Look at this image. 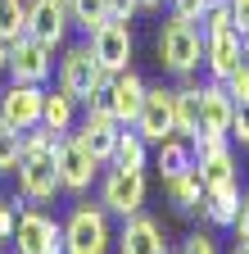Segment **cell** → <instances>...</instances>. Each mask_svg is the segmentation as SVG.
Listing matches in <instances>:
<instances>
[{
	"mask_svg": "<svg viewBox=\"0 0 249 254\" xmlns=\"http://www.w3.org/2000/svg\"><path fill=\"white\" fill-rule=\"evenodd\" d=\"M54 145L59 136L46 132V127H32V132H23V154H18V195L23 200H50L59 190V164H54Z\"/></svg>",
	"mask_w": 249,
	"mask_h": 254,
	"instance_id": "1",
	"label": "cell"
},
{
	"mask_svg": "<svg viewBox=\"0 0 249 254\" xmlns=\"http://www.w3.org/2000/svg\"><path fill=\"white\" fill-rule=\"evenodd\" d=\"M204 59V32L195 23H181V18H168L163 32H159V64L172 73V77H191Z\"/></svg>",
	"mask_w": 249,
	"mask_h": 254,
	"instance_id": "2",
	"label": "cell"
},
{
	"mask_svg": "<svg viewBox=\"0 0 249 254\" xmlns=\"http://www.w3.org/2000/svg\"><path fill=\"white\" fill-rule=\"evenodd\" d=\"M59 86H64L77 105H91L96 95H104L109 73L100 68V59L91 55V46H68L59 59Z\"/></svg>",
	"mask_w": 249,
	"mask_h": 254,
	"instance_id": "3",
	"label": "cell"
},
{
	"mask_svg": "<svg viewBox=\"0 0 249 254\" xmlns=\"http://www.w3.org/2000/svg\"><path fill=\"white\" fill-rule=\"evenodd\" d=\"M109 213L104 204H77L64 222V254H109Z\"/></svg>",
	"mask_w": 249,
	"mask_h": 254,
	"instance_id": "4",
	"label": "cell"
},
{
	"mask_svg": "<svg viewBox=\"0 0 249 254\" xmlns=\"http://www.w3.org/2000/svg\"><path fill=\"white\" fill-rule=\"evenodd\" d=\"M54 164H59V190H73V195H82V190L100 177V159L91 154L73 132L68 136H59V145H54Z\"/></svg>",
	"mask_w": 249,
	"mask_h": 254,
	"instance_id": "5",
	"label": "cell"
},
{
	"mask_svg": "<svg viewBox=\"0 0 249 254\" xmlns=\"http://www.w3.org/2000/svg\"><path fill=\"white\" fill-rule=\"evenodd\" d=\"M132 127L145 136V145H159L163 136H172L177 132V86H145V105Z\"/></svg>",
	"mask_w": 249,
	"mask_h": 254,
	"instance_id": "6",
	"label": "cell"
},
{
	"mask_svg": "<svg viewBox=\"0 0 249 254\" xmlns=\"http://www.w3.org/2000/svg\"><path fill=\"white\" fill-rule=\"evenodd\" d=\"M14 250L18 254H64V227L41 209H23L14 227Z\"/></svg>",
	"mask_w": 249,
	"mask_h": 254,
	"instance_id": "7",
	"label": "cell"
},
{
	"mask_svg": "<svg viewBox=\"0 0 249 254\" xmlns=\"http://www.w3.org/2000/svg\"><path fill=\"white\" fill-rule=\"evenodd\" d=\"M50 73H54V50L50 46H41L37 37H23L18 41H9V82H32V86H46L50 82Z\"/></svg>",
	"mask_w": 249,
	"mask_h": 254,
	"instance_id": "8",
	"label": "cell"
},
{
	"mask_svg": "<svg viewBox=\"0 0 249 254\" xmlns=\"http://www.w3.org/2000/svg\"><path fill=\"white\" fill-rule=\"evenodd\" d=\"M100 204L104 213H118V218H132L145 209V173H127V168H113L104 173L100 182Z\"/></svg>",
	"mask_w": 249,
	"mask_h": 254,
	"instance_id": "9",
	"label": "cell"
},
{
	"mask_svg": "<svg viewBox=\"0 0 249 254\" xmlns=\"http://www.w3.org/2000/svg\"><path fill=\"white\" fill-rule=\"evenodd\" d=\"M41 105H46V91L32 82H9L0 91V123L14 127V132H32L41 127Z\"/></svg>",
	"mask_w": 249,
	"mask_h": 254,
	"instance_id": "10",
	"label": "cell"
},
{
	"mask_svg": "<svg viewBox=\"0 0 249 254\" xmlns=\"http://www.w3.org/2000/svg\"><path fill=\"white\" fill-rule=\"evenodd\" d=\"M86 46H91V55L100 59V68H104L109 77L132 68V27H127V23L109 18L100 32H91V37H86Z\"/></svg>",
	"mask_w": 249,
	"mask_h": 254,
	"instance_id": "11",
	"label": "cell"
},
{
	"mask_svg": "<svg viewBox=\"0 0 249 254\" xmlns=\"http://www.w3.org/2000/svg\"><path fill=\"white\" fill-rule=\"evenodd\" d=\"M68 0H27V37H37L41 46H64L68 37Z\"/></svg>",
	"mask_w": 249,
	"mask_h": 254,
	"instance_id": "12",
	"label": "cell"
},
{
	"mask_svg": "<svg viewBox=\"0 0 249 254\" xmlns=\"http://www.w3.org/2000/svg\"><path fill=\"white\" fill-rule=\"evenodd\" d=\"M104 105H109V114H113L122 127H132L136 114H141V105H145V82H141V73H136V68L113 73L109 86H104Z\"/></svg>",
	"mask_w": 249,
	"mask_h": 254,
	"instance_id": "13",
	"label": "cell"
},
{
	"mask_svg": "<svg viewBox=\"0 0 249 254\" xmlns=\"http://www.w3.org/2000/svg\"><path fill=\"white\" fill-rule=\"evenodd\" d=\"M231 118H236V100L222 82H204L199 86V132L213 136H231ZM195 141V136H191Z\"/></svg>",
	"mask_w": 249,
	"mask_h": 254,
	"instance_id": "14",
	"label": "cell"
},
{
	"mask_svg": "<svg viewBox=\"0 0 249 254\" xmlns=\"http://www.w3.org/2000/svg\"><path fill=\"white\" fill-rule=\"evenodd\" d=\"M204 64H208L213 82H227L240 64H245V55H240V32H236V27L204 32Z\"/></svg>",
	"mask_w": 249,
	"mask_h": 254,
	"instance_id": "15",
	"label": "cell"
},
{
	"mask_svg": "<svg viewBox=\"0 0 249 254\" xmlns=\"http://www.w3.org/2000/svg\"><path fill=\"white\" fill-rule=\"evenodd\" d=\"M118 241V254H163V232H159V222H154L149 213H132V218H122V232L113 236Z\"/></svg>",
	"mask_w": 249,
	"mask_h": 254,
	"instance_id": "16",
	"label": "cell"
},
{
	"mask_svg": "<svg viewBox=\"0 0 249 254\" xmlns=\"http://www.w3.org/2000/svg\"><path fill=\"white\" fill-rule=\"evenodd\" d=\"M41 127L54 136H68L73 127H77V100L64 91V86H54L46 91V105H41Z\"/></svg>",
	"mask_w": 249,
	"mask_h": 254,
	"instance_id": "17",
	"label": "cell"
},
{
	"mask_svg": "<svg viewBox=\"0 0 249 254\" xmlns=\"http://www.w3.org/2000/svg\"><path fill=\"white\" fill-rule=\"evenodd\" d=\"M240 182H227L217 190H204V218L213 222V227H231L236 222V209H240Z\"/></svg>",
	"mask_w": 249,
	"mask_h": 254,
	"instance_id": "18",
	"label": "cell"
},
{
	"mask_svg": "<svg viewBox=\"0 0 249 254\" xmlns=\"http://www.w3.org/2000/svg\"><path fill=\"white\" fill-rule=\"evenodd\" d=\"M163 186H168V200H172L181 213L204 209V182H199L195 168H186V173H177V177H163Z\"/></svg>",
	"mask_w": 249,
	"mask_h": 254,
	"instance_id": "19",
	"label": "cell"
},
{
	"mask_svg": "<svg viewBox=\"0 0 249 254\" xmlns=\"http://www.w3.org/2000/svg\"><path fill=\"white\" fill-rule=\"evenodd\" d=\"M145 159H149V145L136 127H122L118 132V145H113V168H127V173H145Z\"/></svg>",
	"mask_w": 249,
	"mask_h": 254,
	"instance_id": "20",
	"label": "cell"
},
{
	"mask_svg": "<svg viewBox=\"0 0 249 254\" xmlns=\"http://www.w3.org/2000/svg\"><path fill=\"white\" fill-rule=\"evenodd\" d=\"M186 168H195V150H191V141L186 136H163L159 141V173L163 177H177V173H186Z\"/></svg>",
	"mask_w": 249,
	"mask_h": 254,
	"instance_id": "21",
	"label": "cell"
},
{
	"mask_svg": "<svg viewBox=\"0 0 249 254\" xmlns=\"http://www.w3.org/2000/svg\"><path fill=\"white\" fill-rule=\"evenodd\" d=\"M177 136H199V86H177Z\"/></svg>",
	"mask_w": 249,
	"mask_h": 254,
	"instance_id": "22",
	"label": "cell"
},
{
	"mask_svg": "<svg viewBox=\"0 0 249 254\" xmlns=\"http://www.w3.org/2000/svg\"><path fill=\"white\" fill-rule=\"evenodd\" d=\"M68 23L91 37V32H100L109 23V9H104V0H68Z\"/></svg>",
	"mask_w": 249,
	"mask_h": 254,
	"instance_id": "23",
	"label": "cell"
},
{
	"mask_svg": "<svg viewBox=\"0 0 249 254\" xmlns=\"http://www.w3.org/2000/svg\"><path fill=\"white\" fill-rule=\"evenodd\" d=\"M27 32V5L23 0H0V41H18Z\"/></svg>",
	"mask_w": 249,
	"mask_h": 254,
	"instance_id": "24",
	"label": "cell"
},
{
	"mask_svg": "<svg viewBox=\"0 0 249 254\" xmlns=\"http://www.w3.org/2000/svg\"><path fill=\"white\" fill-rule=\"evenodd\" d=\"M18 154H23V132H14V127L0 123V173H14Z\"/></svg>",
	"mask_w": 249,
	"mask_h": 254,
	"instance_id": "25",
	"label": "cell"
},
{
	"mask_svg": "<svg viewBox=\"0 0 249 254\" xmlns=\"http://www.w3.org/2000/svg\"><path fill=\"white\" fill-rule=\"evenodd\" d=\"M208 5H213V0H168L172 18H181V23H199L208 14Z\"/></svg>",
	"mask_w": 249,
	"mask_h": 254,
	"instance_id": "26",
	"label": "cell"
},
{
	"mask_svg": "<svg viewBox=\"0 0 249 254\" xmlns=\"http://www.w3.org/2000/svg\"><path fill=\"white\" fill-rule=\"evenodd\" d=\"M222 27H231V5L227 0H213L208 14L199 18V32H222Z\"/></svg>",
	"mask_w": 249,
	"mask_h": 254,
	"instance_id": "27",
	"label": "cell"
},
{
	"mask_svg": "<svg viewBox=\"0 0 249 254\" xmlns=\"http://www.w3.org/2000/svg\"><path fill=\"white\" fill-rule=\"evenodd\" d=\"M222 86L231 91V100H236V105H240V100H249V64H240V68H236Z\"/></svg>",
	"mask_w": 249,
	"mask_h": 254,
	"instance_id": "28",
	"label": "cell"
},
{
	"mask_svg": "<svg viewBox=\"0 0 249 254\" xmlns=\"http://www.w3.org/2000/svg\"><path fill=\"white\" fill-rule=\"evenodd\" d=\"M177 254H217V241H213L208 232H195V236H186V245H181Z\"/></svg>",
	"mask_w": 249,
	"mask_h": 254,
	"instance_id": "29",
	"label": "cell"
},
{
	"mask_svg": "<svg viewBox=\"0 0 249 254\" xmlns=\"http://www.w3.org/2000/svg\"><path fill=\"white\" fill-rule=\"evenodd\" d=\"M14 227H18V209L9 200H0V245L14 241Z\"/></svg>",
	"mask_w": 249,
	"mask_h": 254,
	"instance_id": "30",
	"label": "cell"
},
{
	"mask_svg": "<svg viewBox=\"0 0 249 254\" xmlns=\"http://www.w3.org/2000/svg\"><path fill=\"white\" fill-rule=\"evenodd\" d=\"M104 9H109V18H118V23H132L136 9H141V0H104Z\"/></svg>",
	"mask_w": 249,
	"mask_h": 254,
	"instance_id": "31",
	"label": "cell"
},
{
	"mask_svg": "<svg viewBox=\"0 0 249 254\" xmlns=\"http://www.w3.org/2000/svg\"><path fill=\"white\" fill-rule=\"evenodd\" d=\"M231 132H236V141L249 150V100H240L236 105V118H231Z\"/></svg>",
	"mask_w": 249,
	"mask_h": 254,
	"instance_id": "32",
	"label": "cell"
},
{
	"mask_svg": "<svg viewBox=\"0 0 249 254\" xmlns=\"http://www.w3.org/2000/svg\"><path fill=\"white\" fill-rule=\"evenodd\" d=\"M231 227H236L240 245H249V190L240 195V209H236V222H231Z\"/></svg>",
	"mask_w": 249,
	"mask_h": 254,
	"instance_id": "33",
	"label": "cell"
},
{
	"mask_svg": "<svg viewBox=\"0 0 249 254\" xmlns=\"http://www.w3.org/2000/svg\"><path fill=\"white\" fill-rule=\"evenodd\" d=\"M227 5H231V27L245 37L249 32V0H227Z\"/></svg>",
	"mask_w": 249,
	"mask_h": 254,
	"instance_id": "34",
	"label": "cell"
},
{
	"mask_svg": "<svg viewBox=\"0 0 249 254\" xmlns=\"http://www.w3.org/2000/svg\"><path fill=\"white\" fill-rule=\"evenodd\" d=\"M9 73V41H0V77Z\"/></svg>",
	"mask_w": 249,
	"mask_h": 254,
	"instance_id": "35",
	"label": "cell"
},
{
	"mask_svg": "<svg viewBox=\"0 0 249 254\" xmlns=\"http://www.w3.org/2000/svg\"><path fill=\"white\" fill-rule=\"evenodd\" d=\"M240 55H245V64H249V32L240 37Z\"/></svg>",
	"mask_w": 249,
	"mask_h": 254,
	"instance_id": "36",
	"label": "cell"
},
{
	"mask_svg": "<svg viewBox=\"0 0 249 254\" xmlns=\"http://www.w3.org/2000/svg\"><path fill=\"white\" fill-rule=\"evenodd\" d=\"M141 9H163V0H141Z\"/></svg>",
	"mask_w": 249,
	"mask_h": 254,
	"instance_id": "37",
	"label": "cell"
},
{
	"mask_svg": "<svg viewBox=\"0 0 249 254\" xmlns=\"http://www.w3.org/2000/svg\"><path fill=\"white\" fill-rule=\"evenodd\" d=\"M231 254H249V245H236V250H231Z\"/></svg>",
	"mask_w": 249,
	"mask_h": 254,
	"instance_id": "38",
	"label": "cell"
},
{
	"mask_svg": "<svg viewBox=\"0 0 249 254\" xmlns=\"http://www.w3.org/2000/svg\"><path fill=\"white\" fill-rule=\"evenodd\" d=\"M163 254H172V250H163Z\"/></svg>",
	"mask_w": 249,
	"mask_h": 254,
	"instance_id": "39",
	"label": "cell"
}]
</instances>
